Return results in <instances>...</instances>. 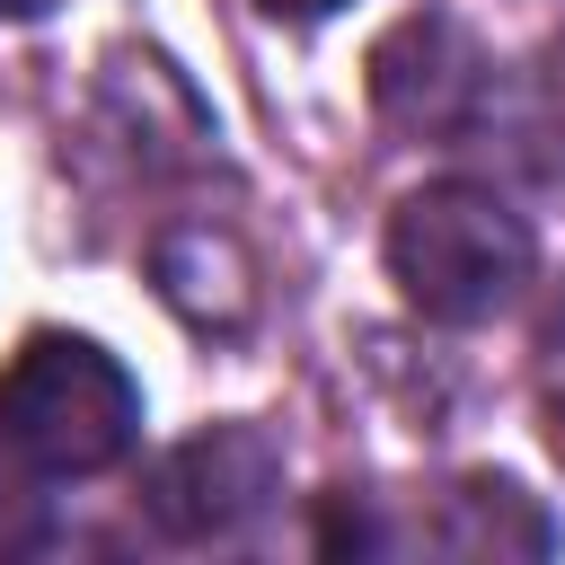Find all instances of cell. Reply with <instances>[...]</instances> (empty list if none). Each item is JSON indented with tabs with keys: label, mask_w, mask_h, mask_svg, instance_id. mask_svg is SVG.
Returning a JSON list of instances; mask_svg holds the SVG:
<instances>
[{
	"label": "cell",
	"mask_w": 565,
	"mask_h": 565,
	"mask_svg": "<svg viewBox=\"0 0 565 565\" xmlns=\"http://www.w3.org/2000/svg\"><path fill=\"white\" fill-rule=\"evenodd\" d=\"M547 415H556V450H565V318L547 335Z\"/></svg>",
	"instance_id": "52a82bcc"
},
{
	"label": "cell",
	"mask_w": 565,
	"mask_h": 565,
	"mask_svg": "<svg viewBox=\"0 0 565 565\" xmlns=\"http://www.w3.org/2000/svg\"><path fill=\"white\" fill-rule=\"evenodd\" d=\"M274 494H282V450L256 424H212V433L159 450L141 477V512L168 539H238Z\"/></svg>",
	"instance_id": "277c9868"
},
{
	"label": "cell",
	"mask_w": 565,
	"mask_h": 565,
	"mask_svg": "<svg viewBox=\"0 0 565 565\" xmlns=\"http://www.w3.org/2000/svg\"><path fill=\"white\" fill-rule=\"evenodd\" d=\"M530 265H539V238L494 185L441 177V185H415L388 212V274L441 327H477V318L512 309Z\"/></svg>",
	"instance_id": "7a4b0ae2"
},
{
	"label": "cell",
	"mask_w": 565,
	"mask_h": 565,
	"mask_svg": "<svg viewBox=\"0 0 565 565\" xmlns=\"http://www.w3.org/2000/svg\"><path fill=\"white\" fill-rule=\"evenodd\" d=\"M433 547H450V556H547L556 547V530L539 521V503L512 486V477H468L459 494H450V521L433 530Z\"/></svg>",
	"instance_id": "5b68a950"
},
{
	"label": "cell",
	"mask_w": 565,
	"mask_h": 565,
	"mask_svg": "<svg viewBox=\"0 0 565 565\" xmlns=\"http://www.w3.org/2000/svg\"><path fill=\"white\" fill-rule=\"evenodd\" d=\"M371 106L406 141H468L494 124L503 71L450 9H415L371 44Z\"/></svg>",
	"instance_id": "3957f363"
},
{
	"label": "cell",
	"mask_w": 565,
	"mask_h": 565,
	"mask_svg": "<svg viewBox=\"0 0 565 565\" xmlns=\"http://www.w3.org/2000/svg\"><path fill=\"white\" fill-rule=\"evenodd\" d=\"M26 547H44V494H35V468H18L0 441V556H26Z\"/></svg>",
	"instance_id": "8992f818"
},
{
	"label": "cell",
	"mask_w": 565,
	"mask_h": 565,
	"mask_svg": "<svg viewBox=\"0 0 565 565\" xmlns=\"http://www.w3.org/2000/svg\"><path fill=\"white\" fill-rule=\"evenodd\" d=\"M274 18H327V9H344V0H265Z\"/></svg>",
	"instance_id": "ba28073f"
},
{
	"label": "cell",
	"mask_w": 565,
	"mask_h": 565,
	"mask_svg": "<svg viewBox=\"0 0 565 565\" xmlns=\"http://www.w3.org/2000/svg\"><path fill=\"white\" fill-rule=\"evenodd\" d=\"M44 9H62V0H0V18H44Z\"/></svg>",
	"instance_id": "9c48e42d"
},
{
	"label": "cell",
	"mask_w": 565,
	"mask_h": 565,
	"mask_svg": "<svg viewBox=\"0 0 565 565\" xmlns=\"http://www.w3.org/2000/svg\"><path fill=\"white\" fill-rule=\"evenodd\" d=\"M0 441L35 477H106L141 441V388L106 344L35 327L0 371Z\"/></svg>",
	"instance_id": "6da1fadb"
}]
</instances>
